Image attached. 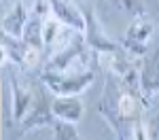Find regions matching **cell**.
I'll return each instance as SVG.
<instances>
[{"mask_svg":"<svg viewBox=\"0 0 159 140\" xmlns=\"http://www.w3.org/2000/svg\"><path fill=\"white\" fill-rule=\"evenodd\" d=\"M32 89H34V100H32V106H30V113L25 115V119L19 123V136H25L28 132L49 127L55 123V117H53V111H51L53 98L47 96V87L43 83H36Z\"/></svg>","mask_w":159,"mask_h":140,"instance_id":"obj_4","label":"cell"},{"mask_svg":"<svg viewBox=\"0 0 159 140\" xmlns=\"http://www.w3.org/2000/svg\"><path fill=\"white\" fill-rule=\"evenodd\" d=\"M53 140H81L79 129L74 123H66V121H55L53 123Z\"/></svg>","mask_w":159,"mask_h":140,"instance_id":"obj_14","label":"cell"},{"mask_svg":"<svg viewBox=\"0 0 159 140\" xmlns=\"http://www.w3.org/2000/svg\"><path fill=\"white\" fill-rule=\"evenodd\" d=\"M11 93H13V121L21 123L25 119V115L30 113V106L34 100V89L21 85L19 76L11 72Z\"/></svg>","mask_w":159,"mask_h":140,"instance_id":"obj_10","label":"cell"},{"mask_svg":"<svg viewBox=\"0 0 159 140\" xmlns=\"http://www.w3.org/2000/svg\"><path fill=\"white\" fill-rule=\"evenodd\" d=\"M9 60H11V57H9V51L0 45V68H2L4 64H9Z\"/></svg>","mask_w":159,"mask_h":140,"instance_id":"obj_16","label":"cell"},{"mask_svg":"<svg viewBox=\"0 0 159 140\" xmlns=\"http://www.w3.org/2000/svg\"><path fill=\"white\" fill-rule=\"evenodd\" d=\"M148 129V140H159V113H155L147 123Z\"/></svg>","mask_w":159,"mask_h":140,"instance_id":"obj_15","label":"cell"},{"mask_svg":"<svg viewBox=\"0 0 159 140\" xmlns=\"http://www.w3.org/2000/svg\"><path fill=\"white\" fill-rule=\"evenodd\" d=\"M87 49L89 47L85 43V36L74 34L66 47H61V49H57L55 53L49 55V60L45 62V70H49V72H66L72 66V62L81 60V57L87 60Z\"/></svg>","mask_w":159,"mask_h":140,"instance_id":"obj_7","label":"cell"},{"mask_svg":"<svg viewBox=\"0 0 159 140\" xmlns=\"http://www.w3.org/2000/svg\"><path fill=\"white\" fill-rule=\"evenodd\" d=\"M49 13H51V17H55L68 30H72L76 34H83L85 32L83 11H81V7L72 4L70 0H49Z\"/></svg>","mask_w":159,"mask_h":140,"instance_id":"obj_8","label":"cell"},{"mask_svg":"<svg viewBox=\"0 0 159 140\" xmlns=\"http://www.w3.org/2000/svg\"><path fill=\"white\" fill-rule=\"evenodd\" d=\"M45 87L53 91L55 96H79L87 87L93 85L96 72L93 70H79V72H49L43 70L38 79Z\"/></svg>","mask_w":159,"mask_h":140,"instance_id":"obj_2","label":"cell"},{"mask_svg":"<svg viewBox=\"0 0 159 140\" xmlns=\"http://www.w3.org/2000/svg\"><path fill=\"white\" fill-rule=\"evenodd\" d=\"M81 11H83V17H85V32H83V36H85L87 47L93 51L98 57L100 55L123 53L121 43L112 40V38L104 32V28L100 24V19L96 17L93 9H91V7H81Z\"/></svg>","mask_w":159,"mask_h":140,"instance_id":"obj_5","label":"cell"},{"mask_svg":"<svg viewBox=\"0 0 159 140\" xmlns=\"http://www.w3.org/2000/svg\"><path fill=\"white\" fill-rule=\"evenodd\" d=\"M30 19V13L25 9L24 0H15V4L11 7V11L7 13L2 19H0V28L13 38H21L24 36L25 24Z\"/></svg>","mask_w":159,"mask_h":140,"instance_id":"obj_11","label":"cell"},{"mask_svg":"<svg viewBox=\"0 0 159 140\" xmlns=\"http://www.w3.org/2000/svg\"><path fill=\"white\" fill-rule=\"evenodd\" d=\"M43 25H45V17L38 15V13H30V19L25 24V30H24V40L25 45L30 47H36V49H43L45 51V43H43Z\"/></svg>","mask_w":159,"mask_h":140,"instance_id":"obj_12","label":"cell"},{"mask_svg":"<svg viewBox=\"0 0 159 140\" xmlns=\"http://www.w3.org/2000/svg\"><path fill=\"white\" fill-rule=\"evenodd\" d=\"M153 32H155V24H153V19H151L148 15H138V17H134L132 24L127 25V30H125V36L121 38L123 51H125L132 60L140 62L148 53L147 43L151 40Z\"/></svg>","mask_w":159,"mask_h":140,"instance_id":"obj_3","label":"cell"},{"mask_svg":"<svg viewBox=\"0 0 159 140\" xmlns=\"http://www.w3.org/2000/svg\"><path fill=\"white\" fill-rule=\"evenodd\" d=\"M140 96L144 106H153L159 98V47L151 49L140 60Z\"/></svg>","mask_w":159,"mask_h":140,"instance_id":"obj_6","label":"cell"},{"mask_svg":"<svg viewBox=\"0 0 159 140\" xmlns=\"http://www.w3.org/2000/svg\"><path fill=\"white\" fill-rule=\"evenodd\" d=\"M110 4L121 13H129V15H147V2L144 0H110Z\"/></svg>","mask_w":159,"mask_h":140,"instance_id":"obj_13","label":"cell"},{"mask_svg":"<svg viewBox=\"0 0 159 140\" xmlns=\"http://www.w3.org/2000/svg\"><path fill=\"white\" fill-rule=\"evenodd\" d=\"M0 117H2V81H0Z\"/></svg>","mask_w":159,"mask_h":140,"instance_id":"obj_17","label":"cell"},{"mask_svg":"<svg viewBox=\"0 0 159 140\" xmlns=\"http://www.w3.org/2000/svg\"><path fill=\"white\" fill-rule=\"evenodd\" d=\"M51 111H53L55 121H66V123H74L76 125L83 119L85 104L76 96H55L53 104H51Z\"/></svg>","mask_w":159,"mask_h":140,"instance_id":"obj_9","label":"cell"},{"mask_svg":"<svg viewBox=\"0 0 159 140\" xmlns=\"http://www.w3.org/2000/svg\"><path fill=\"white\" fill-rule=\"evenodd\" d=\"M117 93H119V79L108 75L106 81H104L102 96L96 102V111L108 123V127L112 129V134H115L117 140H132V129L134 127L127 125L121 117H119V111H117Z\"/></svg>","mask_w":159,"mask_h":140,"instance_id":"obj_1","label":"cell"}]
</instances>
